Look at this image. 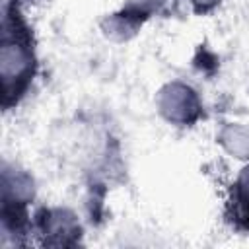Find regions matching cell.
<instances>
[{"label": "cell", "mask_w": 249, "mask_h": 249, "mask_svg": "<svg viewBox=\"0 0 249 249\" xmlns=\"http://www.w3.org/2000/svg\"><path fill=\"white\" fill-rule=\"evenodd\" d=\"M35 222L45 245L72 247L80 241L82 228L76 214L68 208H41L35 216Z\"/></svg>", "instance_id": "cell-4"}, {"label": "cell", "mask_w": 249, "mask_h": 249, "mask_svg": "<svg viewBox=\"0 0 249 249\" xmlns=\"http://www.w3.org/2000/svg\"><path fill=\"white\" fill-rule=\"evenodd\" d=\"M220 144L235 158L249 160V126L226 124L218 134Z\"/></svg>", "instance_id": "cell-7"}, {"label": "cell", "mask_w": 249, "mask_h": 249, "mask_svg": "<svg viewBox=\"0 0 249 249\" xmlns=\"http://www.w3.org/2000/svg\"><path fill=\"white\" fill-rule=\"evenodd\" d=\"M37 72V56L33 33L23 19L16 0L6 6L2 19L0 76H2V107L12 109L27 93Z\"/></svg>", "instance_id": "cell-1"}, {"label": "cell", "mask_w": 249, "mask_h": 249, "mask_svg": "<svg viewBox=\"0 0 249 249\" xmlns=\"http://www.w3.org/2000/svg\"><path fill=\"white\" fill-rule=\"evenodd\" d=\"M160 115L177 126H191L202 117L198 93L185 82H169L158 93Z\"/></svg>", "instance_id": "cell-3"}, {"label": "cell", "mask_w": 249, "mask_h": 249, "mask_svg": "<svg viewBox=\"0 0 249 249\" xmlns=\"http://www.w3.org/2000/svg\"><path fill=\"white\" fill-rule=\"evenodd\" d=\"M35 185L27 171L2 165V230L4 235L23 233L27 228V204L33 200Z\"/></svg>", "instance_id": "cell-2"}, {"label": "cell", "mask_w": 249, "mask_h": 249, "mask_svg": "<svg viewBox=\"0 0 249 249\" xmlns=\"http://www.w3.org/2000/svg\"><path fill=\"white\" fill-rule=\"evenodd\" d=\"M191 4L196 14H206V12L214 10L220 4V0H191Z\"/></svg>", "instance_id": "cell-8"}, {"label": "cell", "mask_w": 249, "mask_h": 249, "mask_svg": "<svg viewBox=\"0 0 249 249\" xmlns=\"http://www.w3.org/2000/svg\"><path fill=\"white\" fill-rule=\"evenodd\" d=\"M165 2L167 0H130L126 6H123L121 12L109 16L103 21L105 35L119 41L128 39L154 12H160Z\"/></svg>", "instance_id": "cell-5"}, {"label": "cell", "mask_w": 249, "mask_h": 249, "mask_svg": "<svg viewBox=\"0 0 249 249\" xmlns=\"http://www.w3.org/2000/svg\"><path fill=\"white\" fill-rule=\"evenodd\" d=\"M230 206H231L230 218L233 220V224L237 228L249 231V165H245L239 171V175L231 187Z\"/></svg>", "instance_id": "cell-6"}]
</instances>
